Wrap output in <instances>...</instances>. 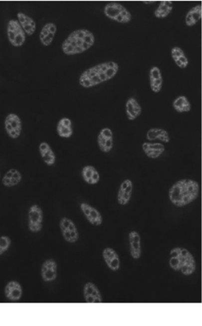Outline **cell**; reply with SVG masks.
Masks as SVG:
<instances>
[{"label": "cell", "mask_w": 202, "mask_h": 326, "mask_svg": "<svg viewBox=\"0 0 202 326\" xmlns=\"http://www.w3.org/2000/svg\"><path fill=\"white\" fill-rule=\"evenodd\" d=\"M175 110L178 113H188L191 110V104L185 96H181L177 97L173 104Z\"/></svg>", "instance_id": "cell-24"}, {"label": "cell", "mask_w": 202, "mask_h": 326, "mask_svg": "<svg viewBox=\"0 0 202 326\" xmlns=\"http://www.w3.org/2000/svg\"><path fill=\"white\" fill-rule=\"evenodd\" d=\"M147 140L153 142V141L159 140L161 142L168 143L170 142V137L166 130H162V129H157L154 128L147 131Z\"/></svg>", "instance_id": "cell-23"}, {"label": "cell", "mask_w": 202, "mask_h": 326, "mask_svg": "<svg viewBox=\"0 0 202 326\" xmlns=\"http://www.w3.org/2000/svg\"><path fill=\"white\" fill-rule=\"evenodd\" d=\"M97 143L100 151L104 153H109L113 147V134L110 129H103L99 134Z\"/></svg>", "instance_id": "cell-12"}, {"label": "cell", "mask_w": 202, "mask_h": 326, "mask_svg": "<svg viewBox=\"0 0 202 326\" xmlns=\"http://www.w3.org/2000/svg\"><path fill=\"white\" fill-rule=\"evenodd\" d=\"M143 150L147 157L156 159L165 151V147L160 143H150L145 142L143 144Z\"/></svg>", "instance_id": "cell-18"}, {"label": "cell", "mask_w": 202, "mask_h": 326, "mask_svg": "<svg viewBox=\"0 0 202 326\" xmlns=\"http://www.w3.org/2000/svg\"><path fill=\"white\" fill-rule=\"evenodd\" d=\"M196 260L190 250L181 247L180 251V271L184 276H190L196 271Z\"/></svg>", "instance_id": "cell-5"}, {"label": "cell", "mask_w": 202, "mask_h": 326, "mask_svg": "<svg viewBox=\"0 0 202 326\" xmlns=\"http://www.w3.org/2000/svg\"><path fill=\"white\" fill-rule=\"evenodd\" d=\"M100 65V70L103 71V72H106V70H108V66H107L106 63H101L99 64Z\"/></svg>", "instance_id": "cell-36"}, {"label": "cell", "mask_w": 202, "mask_h": 326, "mask_svg": "<svg viewBox=\"0 0 202 326\" xmlns=\"http://www.w3.org/2000/svg\"><path fill=\"white\" fill-rule=\"evenodd\" d=\"M124 8L123 6H121L119 3L117 2H110L107 4L104 8V13L110 19H114L117 15L121 14V11Z\"/></svg>", "instance_id": "cell-25"}, {"label": "cell", "mask_w": 202, "mask_h": 326, "mask_svg": "<svg viewBox=\"0 0 202 326\" xmlns=\"http://www.w3.org/2000/svg\"><path fill=\"white\" fill-rule=\"evenodd\" d=\"M82 177L87 184L95 185L100 182V174L93 165L84 166L82 169Z\"/></svg>", "instance_id": "cell-21"}, {"label": "cell", "mask_w": 202, "mask_h": 326, "mask_svg": "<svg viewBox=\"0 0 202 326\" xmlns=\"http://www.w3.org/2000/svg\"><path fill=\"white\" fill-rule=\"evenodd\" d=\"M123 17L121 16V15H118L116 17L115 19H114V20L117 22H119V23H123Z\"/></svg>", "instance_id": "cell-37"}, {"label": "cell", "mask_w": 202, "mask_h": 326, "mask_svg": "<svg viewBox=\"0 0 202 326\" xmlns=\"http://www.w3.org/2000/svg\"><path fill=\"white\" fill-rule=\"evenodd\" d=\"M172 10H173V6H169V7L167 9L166 11H159L156 10V11H155V15H156V17H158V18H164V17L168 16V15H169V13L172 11Z\"/></svg>", "instance_id": "cell-29"}, {"label": "cell", "mask_w": 202, "mask_h": 326, "mask_svg": "<svg viewBox=\"0 0 202 326\" xmlns=\"http://www.w3.org/2000/svg\"><path fill=\"white\" fill-rule=\"evenodd\" d=\"M21 173L17 169H10L5 173L4 175L1 178L2 185L6 187H13L17 186L21 182Z\"/></svg>", "instance_id": "cell-15"}, {"label": "cell", "mask_w": 202, "mask_h": 326, "mask_svg": "<svg viewBox=\"0 0 202 326\" xmlns=\"http://www.w3.org/2000/svg\"><path fill=\"white\" fill-rule=\"evenodd\" d=\"M57 32V26L53 23H48L44 25L40 31V40L44 46H49L53 42Z\"/></svg>", "instance_id": "cell-16"}, {"label": "cell", "mask_w": 202, "mask_h": 326, "mask_svg": "<svg viewBox=\"0 0 202 326\" xmlns=\"http://www.w3.org/2000/svg\"><path fill=\"white\" fill-rule=\"evenodd\" d=\"M150 84H151V88L155 93H159L160 90L162 89V85H163V78L159 79H150Z\"/></svg>", "instance_id": "cell-27"}, {"label": "cell", "mask_w": 202, "mask_h": 326, "mask_svg": "<svg viewBox=\"0 0 202 326\" xmlns=\"http://www.w3.org/2000/svg\"><path fill=\"white\" fill-rule=\"evenodd\" d=\"M0 179H1V174H0Z\"/></svg>", "instance_id": "cell-41"}, {"label": "cell", "mask_w": 202, "mask_h": 326, "mask_svg": "<svg viewBox=\"0 0 202 326\" xmlns=\"http://www.w3.org/2000/svg\"><path fill=\"white\" fill-rule=\"evenodd\" d=\"M162 75L161 73H160V69L156 66L151 68V70H150V79H152L155 80V79H161Z\"/></svg>", "instance_id": "cell-28"}, {"label": "cell", "mask_w": 202, "mask_h": 326, "mask_svg": "<svg viewBox=\"0 0 202 326\" xmlns=\"http://www.w3.org/2000/svg\"><path fill=\"white\" fill-rule=\"evenodd\" d=\"M126 114L128 120L134 121L140 116L142 113V108L139 105V102L134 98H130L126 102Z\"/></svg>", "instance_id": "cell-22"}, {"label": "cell", "mask_w": 202, "mask_h": 326, "mask_svg": "<svg viewBox=\"0 0 202 326\" xmlns=\"http://www.w3.org/2000/svg\"><path fill=\"white\" fill-rule=\"evenodd\" d=\"M57 133L60 138H70L73 135L71 120L67 117L60 119L57 125Z\"/></svg>", "instance_id": "cell-20"}, {"label": "cell", "mask_w": 202, "mask_h": 326, "mask_svg": "<svg viewBox=\"0 0 202 326\" xmlns=\"http://www.w3.org/2000/svg\"><path fill=\"white\" fill-rule=\"evenodd\" d=\"M6 35L12 46L20 47L25 42V32L16 19L9 20L6 25Z\"/></svg>", "instance_id": "cell-2"}, {"label": "cell", "mask_w": 202, "mask_h": 326, "mask_svg": "<svg viewBox=\"0 0 202 326\" xmlns=\"http://www.w3.org/2000/svg\"><path fill=\"white\" fill-rule=\"evenodd\" d=\"M39 152L42 158L43 161L48 166L54 165L56 162V155L51 147L47 142H41L39 146Z\"/></svg>", "instance_id": "cell-17"}, {"label": "cell", "mask_w": 202, "mask_h": 326, "mask_svg": "<svg viewBox=\"0 0 202 326\" xmlns=\"http://www.w3.org/2000/svg\"><path fill=\"white\" fill-rule=\"evenodd\" d=\"M97 74H98L99 77H100V80L102 81V83H104V82L109 80L108 78H107L105 73L103 72L101 70H100Z\"/></svg>", "instance_id": "cell-33"}, {"label": "cell", "mask_w": 202, "mask_h": 326, "mask_svg": "<svg viewBox=\"0 0 202 326\" xmlns=\"http://www.w3.org/2000/svg\"><path fill=\"white\" fill-rule=\"evenodd\" d=\"M172 55L173 57L174 56H177L178 58L181 56H185V53H184L183 50H181L180 49L179 47H174L173 49H172Z\"/></svg>", "instance_id": "cell-30"}, {"label": "cell", "mask_w": 202, "mask_h": 326, "mask_svg": "<svg viewBox=\"0 0 202 326\" xmlns=\"http://www.w3.org/2000/svg\"><path fill=\"white\" fill-rule=\"evenodd\" d=\"M185 22H186V24H187L188 26L194 25V21H193V19H192L191 13H187V15H186V17H185Z\"/></svg>", "instance_id": "cell-32"}, {"label": "cell", "mask_w": 202, "mask_h": 326, "mask_svg": "<svg viewBox=\"0 0 202 326\" xmlns=\"http://www.w3.org/2000/svg\"><path fill=\"white\" fill-rule=\"evenodd\" d=\"M4 295L6 298L10 301L16 302L20 301L23 296V288L21 284L15 280L9 281L5 286Z\"/></svg>", "instance_id": "cell-11"}, {"label": "cell", "mask_w": 202, "mask_h": 326, "mask_svg": "<svg viewBox=\"0 0 202 326\" xmlns=\"http://www.w3.org/2000/svg\"><path fill=\"white\" fill-rule=\"evenodd\" d=\"M80 209L87 221L94 226H100L103 224V216L98 210L87 203H81Z\"/></svg>", "instance_id": "cell-8"}, {"label": "cell", "mask_w": 202, "mask_h": 326, "mask_svg": "<svg viewBox=\"0 0 202 326\" xmlns=\"http://www.w3.org/2000/svg\"><path fill=\"white\" fill-rule=\"evenodd\" d=\"M103 259L106 263L107 267L113 271H117L121 267L120 257L114 249L111 247H106L104 249L102 252Z\"/></svg>", "instance_id": "cell-13"}, {"label": "cell", "mask_w": 202, "mask_h": 326, "mask_svg": "<svg viewBox=\"0 0 202 326\" xmlns=\"http://www.w3.org/2000/svg\"><path fill=\"white\" fill-rule=\"evenodd\" d=\"M176 62V63H177V66H179V67H181V64H182V63H181V62H180L179 60H177V61H176V62Z\"/></svg>", "instance_id": "cell-40"}, {"label": "cell", "mask_w": 202, "mask_h": 326, "mask_svg": "<svg viewBox=\"0 0 202 326\" xmlns=\"http://www.w3.org/2000/svg\"><path fill=\"white\" fill-rule=\"evenodd\" d=\"M200 194V185L197 181L190 178L177 181L171 186L168 197L171 203L178 208L189 205L198 199Z\"/></svg>", "instance_id": "cell-1"}, {"label": "cell", "mask_w": 202, "mask_h": 326, "mask_svg": "<svg viewBox=\"0 0 202 326\" xmlns=\"http://www.w3.org/2000/svg\"><path fill=\"white\" fill-rule=\"evenodd\" d=\"M129 242H130V252L131 257L135 260L140 259L142 255L141 237L137 231H131L129 233Z\"/></svg>", "instance_id": "cell-14"}, {"label": "cell", "mask_w": 202, "mask_h": 326, "mask_svg": "<svg viewBox=\"0 0 202 326\" xmlns=\"http://www.w3.org/2000/svg\"><path fill=\"white\" fill-rule=\"evenodd\" d=\"M144 2L146 4H151V3H154L155 1H145Z\"/></svg>", "instance_id": "cell-39"}, {"label": "cell", "mask_w": 202, "mask_h": 326, "mask_svg": "<svg viewBox=\"0 0 202 326\" xmlns=\"http://www.w3.org/2000/svg\"><path fill=\"white\" fill-rule=\"evenodd\" d=\"M107 66L108 68H112V69H114V70H117L118 71V65L115 62H106Z\"/></svg>", "instance_id": "cell-34"}, {"label": "cell", "mask_w": 202, "mask_h": 326, "mask_svg": "<svg viewBox=\"0 0 202 326\" xmlns=\"http://www.w3.org/2000/svg\"><path fill=\"white\" fill-rule=\"evenodd\" d=\"M83 297L87 303H103L102 295L99 288L91 282H88L83 288Z\"/></svg>", "instance_id": "cell-9"}, {"label": "cell", "mask_w": 202, "mask_h": 326, "mask_svg": "<svg viewBox=\"0 0 202 326\" xmlns=\"http://www.w3.org/2000/svg\"><path fill=\"white\" fill-rule=\"evenodd\" d=\"M4 130L9 138L17 139L22 132L21 119L15 113H9L5 117Z\"/></svg>", "instance_id": "cell-6"}, {"label": "cell", "mask_w": 202, "mask_h": 326, "mask_svg": "<svg viewBox=\"0 0 202 326\" xmlns=\"http://www.w3.org/2000/svg\"><path fill=\"white\" fill-rule=\"evenodd\" d=\"M59 227L64 240L68 243H75L79 240V231L75 222L67 217H62L59 221Z\"/></svg>", "instance_id": "cell-4"}, {"label": "cell", "mask_w": 202, "mask_h": 326, "mask_svg": "<svg viewBox=\"0 0 202 326\" xmlns=\"http://www.w3.org/2000/svg\"><path fill=\"white\" fill-rule=\"evenodd\" d=\"M42 208L38 204H32L30 206L28 211V228L31 233H37L43 228Z\"/></svg>", "instance_id": "cell-3"}, {"label": "cell", "mask_w": 202, "mask_h": 326, "mask_svg": "<svg viewBox=\"0 0 202 326\" xmlns=\"http://www.w3.org/2000/svg\"><path fill=\"white\" fill-rule=\"evenodd\" d=\"M117 73V70H114V69H112V68H108V70H106L105 74H106L107 78L108 79H112L113 77L115 76L116 74Z\"/></svg>", "instance_id": "cell-31"}, {"label": "cell", "mask_w": 202, "mask_h": 326, "mask_svg": "<svg viewBox=\"0 0 202 326\" xmlns=\"http://www.w3.org/2000/svg\"><path fill=\"white\" fill-rule=\"evenodd\" d=\"M178 60H179L181 63L185 64V65L188 66V64H189V61H188V59L186 58V57H185V55L181 56V57H180L179 58H178Z\"/></svg>", "instance_id": "cell-35"}, {"label": "cell", "mask_w": 202, "mask_h": 326, "mask_svg": "<svg viewBox=\"0 0 202 326\" xmlns=\"http://www.w3.org/2000/svg\"><path fill=\"white\" fill-rule=\"evenodd\" d=\"M133 182L130 179L124 180L121 182L117 192V199L120 205H127L130 202L133 193Z\"/></svg>", "instance_id": "cell-10"}, {"label": "cell", "mask_w": 202, "mask_h": 326, "mask_svg": "<svg viewBox=\"0 0 202 326\" xmlns=\"http://www.w3.org/2000/svg\"><path fill=\"white\" fill-rule=\"evenodd\" d=\"M40 275L43 281L51 283L58 277V263L53 259H48L43 263L40 268Z\"/></svg>", "instance_id": "cell-7"}, {"label": "cell", "mask_w": 202, "mask_h": 326, "mask_svg": "<svg viewBox=\"0 0 202 326\" xmlns=\"http://www.w3.org/2000/svg\"><path fill=\"white\" fill-rule=\"evenodd\" d=\"M17 19L18 22H19L25 34H27L28 36H32V34L34 33L35 31H36V23H35L34 20L31 17L25 15L23 12L18 13Z\"/></svg>", "instance_id": "cell-19"}, {"label": "cell", "mask_w": 202, "mask_h": 326, "mask_svg": "<svg viewBox=\"0 0 202 326\" xmlns=\"http://www.w3.org/2000/svg\"><path fill=\"white\" fill-rule=\"evenodd\" d=\"M11 240L8 236H1L0 237V255L6 253L11 247Z\"/></svg>", "instance_id": "cell-26"}, {"label": "cell", "mask_w": 202, "mask_h": 326, "mask_svg": "<svg viewBox=\"0 0 202 326\" xmlns=\"http://www.w3.org/2000/svg\"><path fill=\"white\" fill-rule=\"evenodd\" d=\"M125 18H126V19H127L128 20H130V19H131V15H130V12L128 13L127 15H126V16L125 17Z\"/></svg>", "instance_id": "cell-38"}]
</instances>
